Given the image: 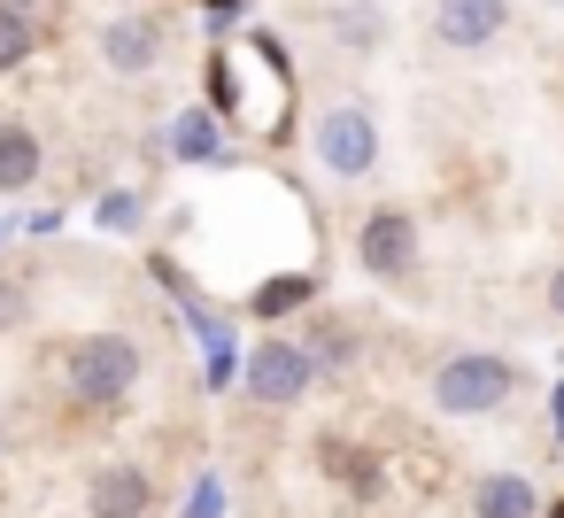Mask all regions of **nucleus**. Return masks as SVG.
Instances as JSON below:
<instances>
[{"label":"nucleus","mask_w":564,"mask_h":518,"mask_svg":"<svg viewBox=\"0 0 564 518\" xmlns=\"http://www.w3.org/2000/svg\"><path fill=\"white\" fill-rule=\"evenodd\" d=\"M549 310H556V317H564V263H556V271H549Z\"/></svg>","instance_id":"4be33fe9"},{"label":"nucleus","mask_w":564,"mask_h":518,"mask_svg":"<svg viewBox=\"0 0 564 518\" xmlns=\"http://www.w3.org/2000/svg\"><path fill=\"white\" fill-rule=\"evenodd\" d=\"M310 148H317V163L333 171V179H371L379 171V117L364 109V101H333L325 117H317V132H310Z\"/></svg>","instance_id":"20e7f679"},{"label":"nucleus","mask_w":564,"mask_h":518,"mask_svg":"<svg viewBox=\"0 0 564 518\" xmlns=\"http://www.w3.org/2000/svg\"><path fill=\"white\" fill-rule=\"evenodd\" d=\"M518 387H525L518 356L464 348V356H448V364L433 371V410H441V418H487V410H502Z\"/></svg>","instance_id":"7ed1b4c3"},{"label":"nucleus","mask_w":564,"mask_h":518,"mask_svg":"<svg viewBox=\"0 0 564 518\" xmlns=\"http://www.w3.org/2000/svg\"><path fill=\"white\" fill-rule=\"evenodd\" d=\"M294 348L310 356V371H348L364 341H356V333H348L340 317H317V325H310V341H294Z\"/></svg>","instance_id":"4468645a"},{"label":"nucleus","mask_w":564,"mask_h":518,"mask_svg":"<svg viewBox=\"0 0 564 518\" xmlns=\"http://www.w3.org/2000/svg\"><path fill=\"white\" fill-rule=\"evenodd\" d=\"M541 9H564V0H541Z\"/></svg>","instance_id":"b1692460"},{"label":"nucleus","mask_w":564,"mask_h":518,"mask_svg":"<svg viewBox=\"0 0 564 518\" xmlns=\"http://www.w3.org/2000/svg\"><path fill=\"white\" fill-rule=\"evenodd\" d=\"M317 294V271H279V279H263L256 294H248V317H286V310H302Z\"/></svg>","instance_id":"dca6fc26"},{"label":"nucleus","mask_w":564,"mask_h":518,"mask_svg":"<svg viewBox=\"0 0 564 518\" xmlns=\"http://www.w3.org/2000/svg\"><path fill=\"white\" fill-rule=\"evenodd\" d=\"M140 371H148V356H140L132 333H86V341L63 356V387H70V402H86V410H117V402L140 387Z\"/></svg>","instance_id":"f03ea898"},{"label":"nucleus","mask_w":564,"mask_h":518,"mask_svg":"<svg viewBox=\"0 0 564 518\" xmlns=\"http://www.w3.org/2000/svg\"><path fill=\"white\" fill-rule=\"evenodd\" d=\"M510 32V0H433V40L448 55H479Z\"/></svg>","instance_id":"0eeeda50"},{"label":"nucleus","mask_w":564,"mask_h":518,"mask_svg":"<svg viewBox=\"0 0 564 518\" xmlns=\"http://www.w3.org/2000/svg\"><path fill=\"white\" fill-rule=\"evenodd\" d=\"M549 425H556V441H564V387L549 395Z\"/></svg>","instance_id":"5701e85b"},{"label":"nucleus","mask_w":564,"mask_h":518,"mask_svg":"<svg viewBox=\"0 0 564 518\" xmlns=\"http://www.w3.org/2000/svg\"><path fill=\"white\" fill-rule=\"evenodd\" d=\"M171 155H178V163H202V171H217L232 148H225V125H217V117L194 101V109H178V117H171Z\"/></svg>","instance_id":"f8f14e48"},{"label":"nucleus","mask_w":564,"mask_h":518,"mask_svg":"<svg viewBox=\"0 0 564 518\" xmlns=\"http://www.w3.org/2000/svg\"><path fill=\"white\" fill-rule=\"evenodd\" d=\"M178 518H225V472H202L178 503Z\"/></svg>","instance_id":"a211bd4d"},{"label":"nucleus","mask_w":564,"mask_h":518,"mask_svg":"<svg viewBox=\"0 0 564 518\" xmlns=\"http://www.w3.org/2000/svg\"><path fill=\"white\" fill-rule=\"evenodd\" d=\"M0 17L24 24V32H47V24L63 17V0H0Z\"/></svg>","instance_id":"aec40b11"},{"label":"nucleus","mask_w":564,"mask_h":518,"mask_svg":"<svg viewBox=\"0 0 564 518\" xmlns=\"http://www.w3.org/2000/svg\"><path fill=\"white\" fill-rule=\"evenodd\" d=\"M209 117L256 148L294 132V71L271 32H225L209 47Z\"/></svg>","instance_id":"f257e3e1"},{"label":"nucleus","mask_w":564,"mask_h":518,"mask_svg":"<svg viewBox=\"0 0 564 518\" xmlns=\"http://www.w3.org/2000/svg\"><path fill=\"white\" fill-rule=\"evenodd\" d=\"M101 63L117 78H148L163 63V17H109L101 24Z\"/></svg>","instance_id":"1a4fd4ad"},{"label":"nucleus","mask_w":564,"mask_h":518,"mask_svg":"<svg viewBox=\"0 0 564 518\" xmlns=\"http://www.w3.org/2000/svg\"><path fill=\"white\" fill-rule=\"evenodd\" d=\"M40 171H47L40 132H32V125H0V194H24V186H40Z\"/></svg>","instance_id":"ddd939ff"},{"label":"nucleus","mask_w":564,"mask_h":518,"mask_svg":"<svg viewBox=\"0 0 564 518\" xmlns=\"http://www.w3.org/2000/svg\"><path fill=\"white\" fill-rule=\"evenodd\" d=\"M471 518H541V487L525 472H479L471 479Z\"/></svg>","instance_id":"9b49d317"},{"label":"nucleus","mask_w":564,"mask_h":518,"mask_svg":"<svg viewBox=\"0 0 564 518\" xmlns=\"http://www.w3.org/2000/svg\"><path fill=\"white\" fill-rule=\"evenodd\" d=\"M32 47H40V32H24V24H9V17H0V78H9V71H24V63H32Z\"/></svg>","instance_id":"6ab92c4d"},{"label":"nucleus","mask_w":564,"mask_h":518,"mask_svg":"<svg viewBox=\"0 0 564 518\" xmlns=\"http://www.w3.org/2000/svg\"><path fill=\"white\" fill-rule=\"evenodd\" d=\"M325 40L340 55H379L387 47V0H333V9H325Z\"/></svg>","instance_id":"9d476101"},{"label":"nucleus","mask_w":564,"mask_h":518,"mask_svg":"<svg viewBox=\"0 0 564 518\" xmlns=\"http://www.w3.org/2000/svg\"><path fill=\"white\" fill-rule=\"evenodd\" d=\"M17 302H24V294H17V279H0V333H9V317H17Z\"/></svg>","instance_id":"412c9836"},{"label":"nucleus","mask_w":564,"mask_h":518,"mask_svg":"<svg viewBox=\"0 0 564 518\" xmlns=\"http://www.w3.org/2000/svg\"><path fill=\"white\" fill-rule=\"evenodd\" d=\"M356 263H364L371 279H410V271H417V217L394 209V202H379V209L356 225Z\"/></svg>","instance_id":"423d86ee"},{"label":"nucleus","mask_w":564,"mask_h":518,"mask_svg":"<svg viewBox=\"0 0 564 518\" xmlns=\"http://www.w3.org/2000/svg\"><path fill=\"white\" fill-rule=\"evenodd\" d=\"M0 449H9V425H0Z\"/></svg>","instance_id":"393cba45"},{"label":"nucleus","mask_w":564,"mask_h":518,"mask_svg":"<svg viewBox=\"0 0 564 518\" xmlns=\"http://www.w3.org/2000/svg\"><path fill=\"white\" fill-rule=\"evenodd\" d=\"M240 379H248V395H256V402H271V410H286V402H302V395L317 387L310 356H302L294 341H279V333H263V341L240 356Z\"/></svg>","instance_id":"39448f33"},{"label":"nucleus","mask_w":564,"mask_h":518,"mask_svg":"<svg viewBox=\"0 0 564 518\" xmlns=\"http://www.w3.org/2000/svg\"><path fill=\"white\" fill-rule=\"evenodd\" d=\"M317 464H325L348 495H379V464H371V449H356V441H317Z\"/></svg>","instance_id":"2eb2a0df"},{"label":"nucleus","mask_w":564,"mask_h":518,"mask_svg":"<svg viewBox=\"0 0 564 518\" xmlns=\"http://www.w3.org/2000/svg\"><path fill=\"white\" fill-rule=\"evenodd\" d=\"M155 510V472L132 464V456H109L94 479H86V518H148Z\"/></svg>","instance_id":"6e6552de"},{"label":"nucleus","mask_w":564,"mask_h":518,"mask_svg":"<svg viewBox=\"0 0 564 518\" xmlns=\"http://www.w3.org/2000/svg\"><path fill=\"white\" fill-rule=\"evenodd\" d=\"M101 225H109V233H140V225H148V194H132V186L101 194Z\"/></svg>","instance_id":"f3484780"}]
</instances>
